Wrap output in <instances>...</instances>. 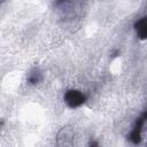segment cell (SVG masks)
Instances as JSON below:
<instances>
[{
	"instance_id": "cell-1",
	"label": "cell",
	"mask_w": 147,
	"mask_h": 147,
	"mask_svg": "<svg viewBox=\"0 0 147 147\" xmlns=\"http://www.w3.org/2000/svg\"><path fill=\"white\" fill-rule=\"evenodd\" d=\"M86 96L79 90H68L64 93V102L70 108H78L84 105Z\"/></svg>"
},
{
	"instance_id": "cell-2",
	"label": "cell",
	"mask_w": 147,
	"mask_h": 147,
	"mask_svg": "<svg viewBox=\"0 0 147 147\" xmlns=\"http://www.w3.org/2000/svg\"><path fill=\"white\" fill-rule=\"evenodd\" d=\"M147 117V115H145L144 117H140L138 118V121L136 122V125L132 129L131 133L129 134V140L132 141L133 144H139L140 140H141V131H142V126H144V123H145V118Z\"/></svg>"
},
{
	"instance_id": "cell-3",
	"label": "cell",
	"mask_w": 147,
	"mask_h": 147,
	"mask_svg": "<svg viewBox=\"0 0 147 147\" xmlns=\"http://www.w3.org/2000/svg\"><path fill=\"white\" fill-rule=\"evenodd\" d=\"M72 131L70 129H62L57 137V142L60 147H71L72 145Z\"/></svg>"
},
{
	"instance_id": "cell-4",
	"label": "cell",
	"mask_w": 147,
	"mask_h": 147,
	"mask_svg": "<svg viewBox=\"0 0 147 147\" xmlns=\"http://www.w3.org/2000/svg\"><path fill=\"white\" fill-rule=\"evenodd\" d=\"M134 30L139 39H147V16L141 17L134 23Z\"/></svg>"
},
{
	"instance_id": "cell-5",
	"label": "cell",
	"mask_w": 147,
	"mask_h": 147,
	"mask_svg": "<svg viewBox=\"0 0 147 147\" xmlns=\"http://www.w3.org/2000/svg\"><path fill=\"white\" fill-rule=\"evenodd\" d=\"M41 79H42V75L38 68H33L28 75V82L30 84H38L41 82Z\"/></svg>"
},
{
	"instance_id": "cell-6",
	"label": "cell",
	"mask_w": 147,
	"mask_h": 147,
	"mask_svg": "<svg viewBox=\"0 0 147 147\" xmlns=\"http://www.w3.org/2000/svg\"><path fill=\"white\" fill-rule=\"evenodd\" d=\"M88 147H99V146H98V142H96V141L92 140V141H90V144H88Z\"/></svg>"
}]
</instances>
